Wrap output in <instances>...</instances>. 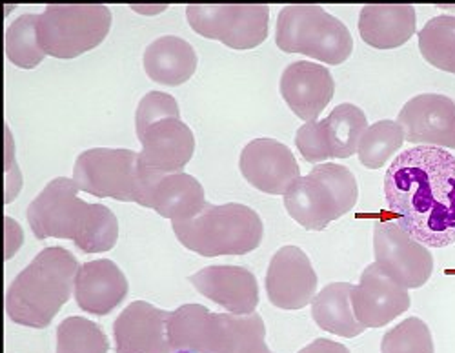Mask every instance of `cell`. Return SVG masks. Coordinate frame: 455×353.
<instances>
[{
  "label": "cell",
  "mask_w": 455,
  "mask_h": 353,
  "mask_svg": "<svg viewBox=\"0 0 455 353\" xmlns=\"http://www.w3.org/2000/svg\"><path fill=\"white\" fill-rule=\"evenodd\" d=\"M397 224L427 248L455 245V155L435 146L399 153L383 182Z\"/></svg>",
  "instance_id": "6da1fadb"
},
{
  "label": "cell",
  "mask_w": 455,
  "mask_h": 353,
  "mask_svg": "<svg viewBox=\"0 0 455 353\" xmlns=\"http://www.w3.org/2000/svg\"><path fill=\"white\" fill-rule=\"evenodd\" d=\"M28 222L35 237L69 239L84 253L109 252L119 239V221L108 206L79 197V186L57 177L28 206Z\"/></svg>",
  "instance_id": "7a4b0ae2"
},
{
  "label": "cell",
  "mask_w": 455,
  "mask_h": 353,
  "mask_svg": "<svg viewBox=\"0 0 455 353\" xmlns=\"http://www.w3.org/2000/svg\"><path fill=\"white\" fill-rule=\"evenodd\" d=\"M79 268L77 259L66 248H44L10 285L6 292L8 317L20 326L48 328L73 295Z\"/></svg>",
  "instance_id": "3957f363"
},
{
  "label": "cell",
  "mask_w": 455,
  "mask_h": 353,
  "mask_svg": "<svg viewBox=\"0 0 455 353\" xmlns=\"http://www.w3.org/2000/svg\"><path fill=\"white\" fill-rule=\"evenodd\" d=\"M168 335L173 349L194 353H274L259 313H213L203 304H182L172 311Z\"/></svg>",
  "instance_id": "277c9868"
},
{
  "label": "cell",
  "mask_w": 455,
  "mask_h": 353,
  "mask_svg": "<svg viewBox=\"0 0 455 353\" xmlns=\"http://www.w3.org/2000/svg\"><path fill=\"white\" fill-rule=\"evenodd\" d=\"M163 177L142 164L140 153L126 148L86 149L73 166V181L79 189L100 199L137 203L144 208L151 206V195Z\"/></svg>",
  "instance_id": "5b68a950"
},
{
  "label": "cell",
  "mask_w": 455,
  "mask_h": 353,
  "mask_svg": "<svg viewBox=\"0 0 455 353\" xmlns=\"http://www.w3.org/2000/svg\"><path fill=\"white\" fill-rule=\"evenodd\" d=\"M179 243L203 257L246 255L259 248L264 226L255 210L246 205H210L189 221L172 222Z\"/></svg>",
  "instance_id": "8992f818"
},
{
  "label": "cell",
  "mask_w": 455,
  "mask_h": 353,
  "mask_svg": "<svg viewBox=\"0 0 455 353\" xmlns=\"http://www.w3.org/2000/svg\"><path fill=\"white\" fill-rule=\"evenodd\" d=\"M359 199L355 175L343 164L323 163L299 177L284 193L288 215L302 228L321 231L352 212Z\"/></svg>",
  "instance_id": "52a82bcc"
},
{
  "label": "cell",
  "mask_w": 455,
  "mask_h": 353,
  "mask_svg": "<svg viewBox=\"0 0 455 353\" xmlns=\"http://www.w3.org/2000/svg\"><path fill=\"white\" fill-rule=\"evenodd\" d=\"M275 44L284 53H302L339 66L350 59L354 38L343 20L317 4H291L279 12Z\"/></svg>",
  "instance_id": "ba28073f"
},
{
  "label": "cell",
  "mask_w": 455,
  "mask_h": 353,
  "mask_svg": "<svg viewBox=\"0 0 455 353\" xmlns=\"http://www.w3.org/2000/svg\"><path fill=\"white\" fill-rule=\"evenodd\" d=\"M104 4H50L39 15V43L46 55L75 59L97 48L111 29Z\"/></svg>",
  "instance_id": "9c48e42d"
},
{
  "label": "cell",
  "mask_w": 455,
  "mask_h": 353,
  "mask_svg": "<svg viewBox=\"0 0 455 353\" xmlns=\"http://www.w3.org/2000/svg\"><path fill=\"white\" fill-rule=\"evenodd\" d=\"M188 24L204 38L232 50H253L268 36L270 8L264 4H189Z\"/></svg>",
  "instance_id": "30bf717a"
},
{
  "label": "cell",
  "mask_w": 455,
  "mask_h": 353,
  "mask_svg": "<svg viewBox=\"0 0 455 353\" xmlns=\"http://www.w3.org/2000/svg\"><path fill=\"white\" fill-rule=\"evenodd\" d=\"M375 264L406 290L425 286L434 273V257L397 224L377 221L373 226Z\"/></svg>",
  "instance_id": "8fae6325"
},
{
  "label": "cell",
  "mask_w": 455,
  "mask_h": 353,
  "mask_svg": "<svg viewBox=\"0 0 455 353\" xmlns=\"http://www.w3.org/2000/svg\"><path fill=\"white\" fill-rule=\"evenodd\" d=\"M317 283V273L308 255L299 246L288 245L274 253L264 286L275 308L297 311L314 301Z\"/></svg>",
  "instance_id": "7c38bea8"
},
{
  "label": "cell",
  "mask_w": 455,
  "mask_h": 353,
  "mask_svg": "<svg viewBox=\"0 0 455 353\" xmlns=\"http://www.w3.org/2000/svg\"><path fill=\"white\" fill-rule=\"evenodd\" d=\"M397 123L411 144L455 149V100L446 95L411 97L403 106Z\"/></svg>",
  "instance_id": "4fadbf2b"
},
{
  "label": "cell",
  "mask_w": 455,
  "mask_h": 353,
  "mask_svg": "<svg viewBox=\"0 0 455 353\" xmlns=\"http://www.w3.org/2000/svg\"><path fill=\"white\" fill-rule=\"evenodd\" d=\"M239 168L253 188L268 195H284L300 177L293 151L268 137L253 139L243 148Z\"/></svg>",
  "instance_id": "5bb4252c"
},
{
  "label": "cell",
  "mask_w": 455,
  "mask_h": 353,
  "mask_svg": "<svg viewBox=\"0 0 455 353\" xmlns=\"http://www.w3.org/2000/svg\"><path fill=\"white\" fill-rule=\"evenodd\" d=\"M352 306L364 328H383L410 308V295L404 286L371 262L363 269L359 285L352 290Z\"/></svg>",
  "instance_id": "9a60e30c"
},
{
  "label": "cell",
  "mask_w": 455,
  "mask_h": 353,
  "mask_svg": "<svg viewBox=\"0 0 455 353\" xmlns=\"http://www.w3.org/2000/svg\"><path fill=\"white\" fill-rule=\"evenodd\" d=\"M142 164L156 175L180 173L196 153V135L179 116H166L137 135Z\"/></svg>",
  "instance_id": "2e32d148"
},
{
  "label": "cell",
  "mask_w": 455,
  "mask_h": 353,
  "mask_svg": "<svg viewBox=\"0 0 455 353\" xmlns=\"http://www.w3.org/2000/svg\"><path fill=\"white\" fill-rule=\"evenodd\" d=\"M172 311L146 301L128 304L113 323L116 353H173L168 335Z\"/></svg>",
  "instance_id": "e0dca14e"
},
{
  "label": "cell",
  "mask_w": 455,
  "mask_h": 353,
  "mask_svg": "<svg viewBox=\"0 0 455 353\" xmlns=\"http://www.w3.org/2000/svg\"><path fill=\"white\" fill-rule=\"evenodd\" d=\"M279 90L300 121L314 123L333 99L335 81L324 64L297 60L283 71Z\"/></svg>",
  "instance_id": "ac0fdd59"
},
{
  "label": "cell",
  "mask_w": 455,
  "mask_h": 353,
  "mask_svg": "<svg viewBox=\"0 0 455 353\" xmlns=\"http://www.w3.org/2000/svg\"><path fill=\"white\" fill-rule=\"evenodd\" d=\"M201 295L235 316H250L259 304V285L243 266L217 264L199 269L189 277Z\"/></svg>",
  "instance_id": "d6986e66"
},
{
  "label": "cell",
  "mask_w": 455,
  "mask_h": 353,
  "mask_svg": "<svg viewBox=\"0 0 455 353\" xmlns=\"http://www.w3.org/2000/svg\"><path fill=\"white\" fill-rule=\"evenodd\" d=\"M128 295V279L124 271L109 259L84 262L75 279L73 297L79 308L92 316L104 317Z\"/></svg>",
  "instance_id": "ffe728a7"
},
{
  "label": "cell",
  "mask_w": 455,
  "mask_h": 353,
  "mask_svg": "<svg viewBox=\"0 0 455 353\" xmlns=\"http://www.w3.org/2000/svg\"><path fill=\"white\" fill-rule=\"evenodd\" d=\"M417 29V13L410 4H368L359 15L363 41L375 50L406 44Z\"/></svg>",
  "instance_id": "44dd1931"
},
{
  "label": "cell",
  "mask_w": 455,
  "mask_h": 353,
  "mask_svg": "<svg viewBox=\"0 0 455 353\" xmlns=\"http://www.w3.org/2000/svg\"><path fill=\"white\" fill-rule=\"evenodd\" d=\"M142 62L151 81L164 86H179L194 76L199 59L196 48L184 38L164 35L148 44Z\"/></svg>",
  "instance_id": "7402d4cb"
},
{
  "label": "cell",
  "mask_w": 455,
  "mask_h": 353,
  "mask_svg": "<svg viewBox=\"0 0 455 353\" xmlns=\"http://www.w3.org/2000/svg\"><path fill=\"white\" fill-rule=\"evenodd\" d=\"M206 206L204 188L194 177L184 172L164 175L151 195V210L172 222H184L197 217Z\"/></svg>",
  "instance_id": "603a6c76"
},
{
  "label": "cell",
  "mask_w": 455,
  "mask_h": 353,
  "mask_svg": "<svg viewBox=\"0 0 455 353\" xmlns=\"http://www.w3.org/2000/svg\"><path fill=\"white\" fill-rule=\"evenodd\" d=\"M352 290L350 283H331L314 297L312 317L321 330L345 339H354L366 330L355 317Z\"/></svg>",
  "instance_id": "cb8c5ba5"
},
{
  "label": "cell",
  "mask_w": 455,
  "mask_h": 353,
  "mask_svg": "<svg viewBox=\"0 0 455 353\" xmlns=\"http://www.w3.org/2000/svg\"><path fill=\"white\" fill-rule=\"evenodd\" d=\"M326 144L331 159H348L359 149V142L368 130L364 111L350 102L339 104L323 121Z\"/></svg>",
  "instance_id": "d4e9b609"
},
{
  "label": "cell",
  "mask_w": 455,
  "mask_h": 353,
  "mask_svg": "<svg viewBox=\"0 0 455 353\" xmlns=\"http://www.w3.org/2000/svg\"><path fill=\"white\" fill-rule=\"evenodd\" d=\"M417 35L423 59L430 66L455 75V15L430 19Z\"/></svg>",
  "instance_id": "484cf974"
},
{
  "label": "cell",
  "mask_w": 455,
  "mask_h": 353,
  "mask_svg": "<svg viewBox=\"0 0 455 353\" xmlns=\"http://www.w3.org/2000/svg\"><path fill=\"white\" fill-rule=\"evenodd\" d=\"M39 15L24 13L15 19L6 29V57L12 64L24 69H33L46 57L39 43Z\"/></svg>",
  "instance_id": "4316f807"
},
{
  "label": "cell",
  "mask_w": 455,
  "mask_h": 353,
  "mask_svg": "<svg viewBox=\"0 0 455 353\" xmlns=\"http://www.w3.org/2000/svg\"><path fill=\"white\" fill-rule=\"evenodd\" d=\"M404 132L397 121H379L364 132L359 142V161L368 170L383 168L404 142Z\"/></svg>",
  "instance_id": "83f0119b"
},
{
  "label": "cell",
  "mask_w": 455,
  "mask_h": 353,
  "mask_svg": "<svg viewBox=\"0 0 455 353\" xmlns=\"http://www.w3.org/2000/svg\"><path fill=\"white\" fill-rule=\"evenodd\" d=\"M108 349L106 333L86 317H66L57 328V353H108Z\"/></svg>",
  "instance_id": "f1b7e54d"
},
{
  "label": "cell",
  "mask_w": 455,
  "mask_h": 353,
  "mask_svg": "<svg viewBox=\"0 0 455 353\" xmlns=\"http://www.w3.org/2000/svg\"><path fill=\"white\" fill-rule=\"evenodd\" d=\"M434 337L428 325L419 317H408L387 332L381 353H434Z\"/></svg>",
  "instance_id": "f546056e"
},
{
  "label": "cell",
  "mask_w": 455,
  "mask_h": 353,
  "mask_svg": "<svg viewBox=\"0 0 455 353\" xmlns=\"http://www.w3.org/2000/svg\"><path fill=\"white\" fill-rule=\"evenodd\" d=\"M180 109L177 100L164 93V92H149L146 93L135 113V132L137 135L142 133L149 124H154L161 119H166V116H179Z\"/></svg>",
  "instance_id": "4dcf8cb0"
},
{
  "label": "cell",
  "mask_w": 455,
  "mask_h": 353,
  "mask_svg": "<svg viewBox=\"0 0 455 353\" xmlns=\"http://www.w3.org/2000/svg\"><path fill=\"white\" fill-rule=\"evenodd\" d=\"M295 146H297L299 153L302 155V159L312 163V164H321V163L331 159L328 144H326V137H324L323 121L302 124L297 130Z\"/></svg>",
  "instance_id": "1f68e13d"
},
{
  "label": "cell",
  "mask_w": 455,
  "mask_h": 353,
  "mask_svg": "<svg viewBox=\"0 0 455 353\" xmlns=\"http://www.w3.org/2000/svg\"><path fill=\"white\" fill-rule=\"evenodd\" d=\"M4 224H6V259H12L13 253L24 243V233H22V228L12 217H4Z\"/></svg>",
  "instance_id": "d6a6232c"
},
{
  "label": "cell",
  "mask_w": 455,
  "mask_h": 353,
  "mask_svg": "<svg viewBox=\"0 0 455 353\" xmlns=\"http://www.w3.org/2000/svg\"><path fill=\"white\" fill-rule=\"evenodd\" d=\"M299 353H350V349L345 344L330 339H315L314 342L302 348Z\"/></svg>",
  "instance_id": "836d02e7"
},
{
  "label": "cell",
  "mask_w": 455,
  "mask_h": 353,
  "mask_svg": "<svg viewBox=\"0 0 455 353\" xmlns=\"http://www.w3.org/2000/svg\"><path fill=\"white\" fill-rule=\"evenodd\" d=\"M132 10L137 13H144V15H156V13L166 12L168 4H164V6H132Z\"/></svg>",
  "instance_id": "e575fe53"
},
{
  "label": "cell",
  "mask_w": 455,
  "mask_h": 353,
  "mask_svg": "<svg viewBox=\"0 0 455 353\" xmlns=\"http://www.w3.org/2000/svg\"><path fill=\"white\" fill-rule=\"evenodd\" d=\"M173 353H194V351H188V349H177V351H173Z\"/></svg>",
  "instance_id": "d590c367"
}]
</instances>
